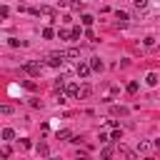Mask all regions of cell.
<instances>
[{"mask_svg": "<svg viewBox=\"0 0 160 160\" xmlns=\"http://www.w3.org/2000/svg\"><path fill=\"white\" fill-rule=\"evenodd\" d=\"M65 92H68L70 98H78V95H80V85H78V82H68V85H65Z\"/></svg>", "mask_w": 160, "mask_h": 160, "instance_id": "obj_4", "label": "cell"}, {"mask_svg": "<svg viewBox=\"0 0 160 160\" xmlns=\"http://www.w3.org/2000/svg\"><path fill=\"white\" fill-rule=\"evenodd\" d=\"M90 95H92V88H90V85H82V88H80V95H78V98H80V100H85V98H90Z\"/></svg>", "mask_w": 160, "mask_h": 160, "instance_id": "obj_8", "label": "cell"}, {"mask_svg": "<svg viewBox=\"0 0 160 160\" xmlns=\"http://www.w3.org/2000/svg\"><path fill=\"white\" fill-rule=\"evenodd\" d=\"M155 45V38H145V48H152Z\"/></svg>", "mask_w": 160, "mask_h": 160, "instance_id": "obj_23", "label": "cell"}, {"mask_svg": "<svg viewBox=\"0 0 160 160\" xmlns=\"http://www.w3.org/2000/svg\"><path fill=\"white\" fill-rule=\"evenodd\" d=\"M22 85H25V88H28V90H35V88H38V85H35V82H30V80H25V82H22Z\"/></svg>", "mask_w": 160, "mask_h": 160, "instance_id": "obj_24", "label": "cell"}, {"mask_svg": "<svg viewBox=\"0 0 160 160\" xmlns=\"http://www.w3.org/2000/svg\"><path fill=\"white\" fill-rule=\"evenodd\" d=\"M90 70H92V68H90L88 62H78V68H75L78 78H88V75H90Z\"/></svg>", "mask_w": 160, "mask_h": 160, "instance_id": "obj_3", "label": "cell"}, {"mask_svg": "<svg viewBox=\"0 0 160 160\" xmlns=\"http://www.w3.org/2000/svg\"><path fill=\"white\" fill-rule=\"evenodd\" d=\"M128 108H120V105H112V115H125Z\"/></svg>", "mask_w": 160, "mask_h": 160, "instance_id": "obj_14", "label": "cell"}, {"mask_svg": "<svg viewBox=\"0 0 160 160\" xmlns=\"http://www.w3.org/2000/svg\"><path fill=\"white\" fill-rule=\"evenodd\" d=\"M0 112H2V115H10V112H12V108H10V105H2V108H0Z\"/></svg>", "mask_w": 160, "mask_h": 160, "instance_id": "obj_22", "label": "cell"}, {"mask_svg": "<svg viewBox=\"0 0 160 160\" xmlns=\"http://www.w3.org/2000/svg\"><path fill=\"white\" fill-rule=\"evenodd\" d=\"M62 62H65V50H60V52H50V55H48V65L60 68Z\"/></svg>", "mask_w": 160, "mask_h": 160, "instance_id": "obj_1", "label": "cell"}, {"mask_svg": "<svg viewBox=\"0 0 160 160\" xmlns=\"http://www.w3.org/2000/svg\"><path fill=\"white\" fill-rule=\"evenodd\" d=\"M120 155H125L128 160H138V155H135L130 148H125V145H120Z\"/></svg>", "mask_w": 160, "mask_h": 160, "instance_id": "obj_5", "label": "cell"}, {"mask_svg": "<svg viewBox=\"0 0 160 160\" xmlns=\"http://www.w3.org/2000/svg\"><path fill=\"white\" fill-rule=\"evenodd\" d=\"M150 150V142H138V152H148Z\"/></svg>", "mask_w": 160, "mask_h": 160, "instance_id": "obj_17", "label": "cell"}, {"mask_svg": "<svg viewBox=\"0 0 160 160\" xmlns=\"http://www.w3.org/2000/svg\"><path fill=\"white\" fill-rule=\"evenodd\" d=\"M0 155H2V158H10V145H2V150H0Z\"/></svg>", "mask_w": 160, "mask_h": 160, "instance_id": "obj_20", "label": "cell"}, {"mask_svg": "<svg viewBox=\"0 0 160 160\" xmlns=\"http://www.w3.org/2000/svg\"><path fill=\"white\" fill-rule=\"evenodd\" d=\"M22 70H25L28 75H40V72H42V62H25Z\"/></svg>", "mask_w": 160, "mask_h": 160, "instance_id": "obj_2", "label": "cell"}, {"mask_svg": "<svg viewBox=\"0 0 160 160\" xmlns=\"http://www.w3.org/2000/svg\"><path fill=\"white\" fill-rule=\"evenodd\" d=\"M110 158H112V148H110V145H105V148H102V152H100V160H110Z\"/></svg>", "mask_w": 160, "mask_h": 160, "instance_id": "obj_9", "label": "cell"}, {"mask_svg": "<svg viewBox=\"0 0 160 160\" xmlns=\"http://www.w3.org/2000/svg\"><path fill=\"white\" fill-rule=\"evenodd\" d=\"M145 82H148V85H158V75H155V72H148Z\"/></svg>", "mask_w": 160, "mask_h": 160, "instance_id": "obj_11", "label": "cell"}, {"mask_svg": "<svg viewBox=\"0 0 160 160\" xmlns=\"http://www.w3.org/2000/svg\"><path fill=\"white\" fill-rule=\"evenodd\" d=\"M52 35H55V30H52V28H45V30H42V38H45V40H50Z\"/></svg>", "mask_w": 160, "mask_h": 160, "instance_id": "obj_15", "label": "cell"}, {"mask_svg": "<svg viewBox=\"0 0 160 160\" xmlns=\"http://www.w3.org/2000/svg\"><path fill=\"white\" fill-rule=\"evenodd\" d=\"M70 32H72V40H78V38H80V32H82V30H80V28H72V30H70Z\"/></svg>", "mask_w": 160, "mask_h": 160, "instance_id": "obj_21", "label": "cell"}, {"mask_svg": "<svg viewBox=\"0 0 160 160\" xmlns=\"http://www.w3.org/2000/svg\"><path fill=\"white\" fill-rule=\"evenodd\" d=\"M82 22H85V25H92L95 18H92V15H82Z\"/></svg>", "mask_w": 160, "mask_h": 160, "instance_id": "obj_19", "label": "cell"}, {"mask_svg": "<svg viewBox=\"0 0 160 160\" xmlns=\"http://www.w3.org/2000/svg\"><path fill=\"white\" fill-rule=\"evenodd\" d=\"M115 18H118V25H125V22H128V12H122V10H118Z\"/></svg>", "mask_w": 160, "mask_h": 160, "instance_id": "obj_10", "label": "cell"}, {"mask_svg": "<svg viewBox=\"0 0 160 160\" xmlns=\"http://www.w3.org/2000/svg\"><path fill=\"white\" fill-rule=\"evenodd\" d=\"M20 145H22V148H32V142H30L28 138H22V140H20Z\"/></svg>", "mask_w": 160, "mask_h": 160, "instance_id": "obj_25", "label": "cell"}, {"mask_svg": "<svg viewBox=\"0 0 160 160\" xmlns=\"http://www.w3.org/2000/svg\"><path fill=\"white\" fill-rule=\"evenodd\" d=\"M65 58H70V60L80 58V48H68V50H65Z\"/></svg>", "mask_w": 160, "mask_h": 160, "instance_id": "obj_6", "label": "cell"}, {"mask_svg": "<svg viewBox=\"0 0 160 160\" xmlns=\"http://www.w3.org/2000/svg\"><path fill=\"white\" fill-rule=\"evenodd\" d=\"M38 155H48V145H45V142L38 145Z\"/></svg>", "mask_w": 160, "mask_h": 160, "instance_id": "obj_18", "label": "cell"}, {"mask_svg": "<svg viewBox=\"0 0 160 160\" xmlns=\"http://www.w3.org/2000/svg\"><path fill=\"white\" fill-rule=\"evenodd\" d=\"M125 90H128L130 95H135V92H138V82H135V80H132V82H128V88H125Z\"/></svg>", "mask_w": 160, "mask_h": 160, "instance_id": "obj_13", "label": "cell"}, {"mask_svg": "<svg viewBox=\"0 0 160 160\" xmlns=\"http://www.w3.org/2000/svg\"><path fill=\"white\" fill-rule=\"evenodd\" d=\"M90 68H92L95 72H100V70H102L105 65H102V60H100V58H92V60H90Z\"/></svg>", "mask_w": 160, "mask_h": 160, "instance_id": "obj_7", "label": "cell"}, {"mask_svg": "<svg viewBox=\"0 0 160 160\" xmlns=\"http://www.w3.org/2000/svg\"><path fill=\"white\" fill-rule=\"evenodd\" d=\"M58 138H60V140H68V138H72V132H70V130H60Z\"/></svg>", "mask_w": 160, "mask_h": 160, "instance_id": "obj_16", "label": "cell"}, {"mask_svg": "<svg viewBox=\"0 0 160 160\" xmlns=\"http://www.w3.org/2000/svg\"><path fill=\"white\" fill-rule=\"evenodd\" d=\"M12 138H15L12 128H5V130H2V140H12Z\"/></svg>", "mask_w": 160, "mask_h": 160, "instance_id": "obj_12", "label": "cell"}]
</instances>
